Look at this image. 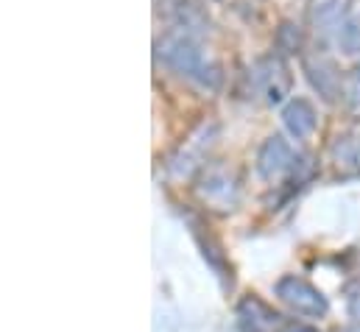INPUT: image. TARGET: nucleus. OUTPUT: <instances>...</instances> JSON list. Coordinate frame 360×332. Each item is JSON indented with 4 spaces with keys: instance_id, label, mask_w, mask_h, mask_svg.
Returning <instances> with one entry per match:
<instances>
[{
    "instance_id": "obj_1",
    "label": "nucleus",
    "mask_w": 360,
    "mask_h": 332,
    "mask_svg": "<svg viewBox=\"0 0 360 332\" xmlns=\"http://www.w3.org/2000/svg\"><path fill=\"white\" fill-rule=\"evenodd\" d=\"M157 56L162 59L165 68L193 82L207 84L212 76H218V68L210 62L198 34L184 28H171L157 39Z\"/></svg>"
},
{
    "instance_id": "obj_2",
    "label": "nucleus",
    "mask_w": 360,
    "mask_h": 332,
    "mask_svg": "<svg viewBox=\"0 0 360 332\" xmlns=\"http://www.w3.org/2000/svg\"><path fill=\"white\" fill-rule=\"evenodd\" d=\"M276 299L290 313H296L302 319H327V313H330L327 296L313 282H307L304 276H296V274H288L276 282Z\"/></svg>"
},
{
    "instance_id": "obj_3",
    "label": "nucleus",
    "mask_w": 360,
    "mask_h": 332,
    "mask_svg": "<svg viewBox=\"0 0 360 332\" xmlns=\"http://www.w3.org/2000/svg\"><path fill=\"white\" fill-rule=\"evenodd\" d=\"M302 162H304V157L282 134H271L257 151V173L266 184H282V181L293 179Z\"/></svg>"
},
{
    "instance_id": "obj_4",
    "label": "nucleus",
    "mask_w": 360,
    "mask_h": 332,
    "mask_svg": "<svg viewBox=\"0 0 360 332\" xmlns=\"http://www.w3.org/2000/svg\"><path fill=\"white\" fill-rule=\"evenodd\" d=\"M249 82H252V89H255L266 103L276 106V103L285 101V95H290L293 76H290V68H288V62L282 59V53H269V56L257 59V65H255L252 73H249Z\"/></svg>"
},
{
    "instance_id": "obj_5",
    "label": "nucleus",
    "mask_w": 360,
    "mask_h": 332,
    "mask_svg": "<svg viewBox=\"0 0 360 332\" xmlns=\"http://www.w3.org/2000/svg\"><path fill=\"white\" fill-rule=\"evenodd\" d=\"M198 198L215 212H232L240 204V181L229 167H204L198 179Z\"/></svg>"
},
{
    "instance_id": "obj_6",
    "label": "nucleus",
    "mask_w": 360,
    "mask_h": 332,
    "mask_svg": "<svg viewBox=\"0 0 360 332\" xmlns=\"http://www.w3.org/2000/svg\"><path fill=\"white\" fill-rule=\"evenodd\" d=\"M302 68H304V76H307L310 87L321 95V101L335 103L341 98V92H344V73L338 70V65H335L333 56H327L321 51L307 53L302 59Z\"/></svg>"
},
{
    "instance_id": "obj_7",
    "label": "nucleus",
    "mask_w": 360,
    "mask_h": 332,
    "mask_svg": "<svg viewBox=\"0 0 360 332\" xmlns=\"http://www.w3.org/2000/svg\"><path fill=\"white\" fill-rule=\"evenodd\" d=\"M215 134H218V126H215V123H201V126L195 129V134L184 143V148L174 157L171 173H174L176 179H187V176H193L195 170H204L207 151L215 146Z\"/></svg>"
},
{
    "instance_id": "obj_8",
    "label": "nucleus",
    "mask_w": 360,
    "mask_h": 332,
    "mask_svg": "<svg viewBox=\"0 0 360 332\" xmlns=\"http://www.w3.org/2000/svg\"><path fill=\"white\" fill-rule=\"evenodd\" d=\"M352 14V0H307V25L319 37H335V31Z\"/></svg>"
},
{
    "instance_id": "obj_9",
    "label": "nucleus",
    "mask_w": 360,
    "mask_h": 332,
    "mask_svg": "<svg viewBox=\"0 0 360 332\" xmlns=\"http://www.w3.org/2000/svg\"><path fill=\"white\" fill-rule=\"evenodd\" d=\"M282 123L293 140H310L319 129V115L316 106L307 98H290L282 106Z\"/></svg>"
},
{
    "instance_id": "obj_10",
    "label": "nucleus",
    "mask_w": 360,
    "mask_h": 332,
    "mask_svg": "<svg viewBox=\"0 0 360 332\" xmlns=\"http://www.w3.org/2000/svg\"><path fill=\"white\" fill-rule=\"evenodd\" d=\"M330 162L338 176H360V132H344L333 140Z\"/></svg>"
},
{
    "instance_id": "obj_11",
    "label": "nucleus",
    "mask_w": 360,
    "mask_h": 332,
    "mask_svg": "<svg viewBox=\"0 0 360 332\" xmlns=\"http://www.w3.org/2000/svg\"><path fill=\"white\" fill-rule=\"evenodd\" d=\"M238 321H240L243 332H274V327L279 324V316L271 313L266 302H260L255 296H246L238 305Z\"/></svg>"
},
{
    "instance_id": "obj_12",
    "label": "nucleus",
    "mask_w": 360,
    "mask_h": 332,
    "mask_svg": "<svg viewBox=\"0 0 360 332\" xmlns=\"http://www.w3.org/2000/svg\"><path fill=\"white\" fill-rule=\"evenodd\" d=\"M335 48L344 56H358L360 53V14H349L347 23L335 31Z\"/></svg>"
},
{
    "instance_id": "obj_13",
    "label": "nucleus",
    "mask_w": 360,
    "mask_h": 332,
    "mask_svg": "<svg viewBox=\"0 0 360 332\" xmlns=\"http://www.w3.org/2000/svg\"><path fill=\"white\" fill-rule=\"evenodd\" d=\"M341 101H344V109L349 112V117L360 120V62L352 65V68L344 73V92H341Z\"/></svg>"
},
{
    "instance_id": "obj_14",
    "label": "nucleus",
    "mask_w": 360,
    "mask_h": 332,
    "mask_svg": "<svg viewBox=\"0 0 360 332\" xmlns=\"http://www.w3.org/2000/svg\"><path fill=\"white\" fill-rule=\"evenodd\" d=\"M349 313H352L355 324H360V279L349 288Z\"/></svg>"
},
{
    "instance_id": "obj_15",
    "label": "nucleus",
    "mask_w": 360,
    "mask_h": 332,
    "mask_svg": "<svg viewBox=\"0 0 360 332\" xmlns=\"http://www.w3.org/2000/svg\"><path fill=\"white\" fill-rule=\"evenodd\" d=\"M276 332H319V330L310 327V324H302V321H288V324H282Z\"/></svg>"
},
{
    "instance_id": "obj_16",
    "label": "nucleus",
    "mask_w": 360,
    "mask_h": 332,
    "mask_svg": "<svg viewBox=\"0 0 360 332\" xmlns=\"http://www.w3.org/2000/svg\"><path fill=\"white\" fill-rule=\"evenodd\" d=\"M349 332H360V324H355V327H352Z\"/></svg>"
}]
</instances>
